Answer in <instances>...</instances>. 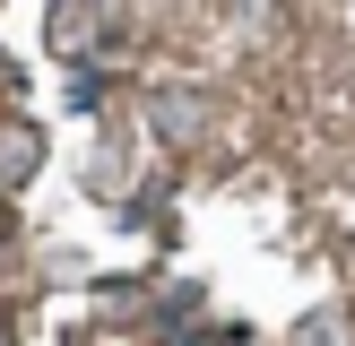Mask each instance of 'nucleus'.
Instances as JSON below:
<instances>
[{"instance_id": "1", "label": "nucleus", "mask_w": 355, "mask_h": 346, "mask_svg": "<svg viewBox=\"0 0 355 346\" xmlns=\"http://www.w3.org/2000/svg\"><path fill=\"white\" fill-rule=\"evenodd\" d=\"M35 156H44V138H35L26 121H9V130H0V182H26Z\"/></svg>"}, {"instance_id": "2", "label": "nucleus", "mask_w": 355, "mask_h": 346, "mask_svg": "<svg viewBox=\"0 0 355 346\" xmlns=\"http://www.w3.org/2000/svg\"><path fill=\"white\" fill-rule=\"evenodd\" d=\"M304 346H355V338H347L338 320H312V329H304Z\"/></svg>"}, {"instance_id": "3", "label": "nucleus", "mask_w": 355, "mask_h": 346, "mask_svg": "<svg viewBox=\"0 0 355 346\" xmlns=\"http://www.w3.org/2000/svg\"><path fill=\"white\" fill-rule=\"evenodd\" d=\"M0 346H9V329H0Z\"/></svg>"}]
</instances>
